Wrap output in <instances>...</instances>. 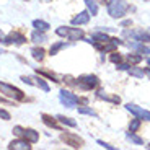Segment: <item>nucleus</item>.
I'll return each mask as SVG.
<instances>
[{
  "instance_id": "obj_12",
  "label": "nucleus",
  "mask_w": 150,
  "mask_h": 150,
  "mask_svg": "<svg viewBox=\"0 0 150 150\" xmlns=\"http://www.w3.org/2000/svg\"><path fill=\"white\" fill-rule=\"evenodd\" d=\"M8 149H10V150H30L31 145H30L28 140L18 139V140H11L10 145H8Z\"/></svg>"
},
{
  "instance_id": "obj_16",
  "label": "nucleus",
  "mask_w": 150,
  "mask_h": 150,
  "mask_svg": "<svg viewBox=\"0 0 150 150\" xmlns=\"http://www.w3.org/2000/svg\"><path fill=\"white\" fill-rule=\"evenodd\" d=\"M42 122L44 124H47V126H51V127H54V129H60L59 127V124H57V121L54 119L52 116H49V114H42Z\"/></svg>"
},
{
  "instance_id": "obj_4",
  "label": "nucleus",
  "mask_w": 150,
  "mask_h": 150,
  "mask_svg": "<svg viewBox=\"0 0 150 150\" xmlns=\"http://www.w3.org/2000/svg\"><path fill=\"white\" fill-rule=\"evenodd\" d=\"M98 83H100V80H98L96 75H82V77L77 79L75 85L82 90H91V88L98 86Z\"/></svg>"
},
{
  "instance_id": "obj_7",
  "label": "nucleus",
  "mask_w": 150,
  "mask_h": 150,
  "mask_svg": "<svg viewBox=\"0 0 150 150\" xmlns=\"http://www.w3.org/2000/svg\"><path fill=\"white\" fill-rule=\"evenodd\" d=\"M59 100H60V103H62L64 106H67V108H74V106L79 103V98L75 96L74 93L67 91V90H60Z\"/></svg>"
},
{
  "instance_id": "obj_27",
  "label": "nucleus",
  "mask_w": 150,
  "mask_h": 150,
  "mask_svg": "<svg viewBox=\"0 0 150 150\" xmlns=\"http://www.w3.org/2000/svg\"><path fill=\"white\" fill-rule=\"evenodd\" d=\"M36 80H38V82L34 83V85H38L39 88H42L44 91H49V85L44 82V79H41V77H39V79H36Z\"/></svg>"
},
{
  "instance_id": "obj_28",
  "label": "nucleus",
  "mask_w": 150,
  "mask_h": 150,
  "mask_svg": "<svg viewBox=\"0 0 150 150\" xmlns=\"http://www.w3.org/2000/svg\"><path fill=\"white\" fill-rule=\"evenodd\" d=\"M79 112L80 114H88V116H96V112L93 111V109H90V108H79Z\"/></svg>"
},
{
  "instance_id": "obj_10",
  "label": "nucleus",
  "mask_w": 150,
  "mask_h": 150,
  "mask_svg": "<svg viewBox=\"0 0 150 150\" xmlns=\"http://www.w3.org/2000/svg\"><path fill=\"white\" fill-rule=\"evenodd\" d=\"M2 42L4 44H13V42L15 44H23V42H26V38L23 36L20 31H11L8 36H5V39Z\"/></svg>"
},
{
  "instance_id": "obj_13",
  "label": "nucleus",
  "mask_w": 150,
  "mask_h": 150,
  "mask_svg": "<svg viewBox=\"0 0 150 150\" xmlns=\"http://www.w3.org/2000/svg\"><path fill=\"white\" fill-rule=\"evenodd\" d=\"M88 20H90V13L88 11H82V13H79L72 20V23L74 25H85V23H88Z\"/></svg>"
},
{
  "instance_id": "obj_18",
  "label": "nucleus",
  "mask_w": 150,
  "mask_h": 150,
  "mask_svg": "<svg viewBox=\"0 0 150 150\" xmlns=\"http://www.w3.org/2000/svg\"><path fill=\"white\" fill-rule=\"evenodd\" d=\"M31 54H33V57L36 60H42L44 59V49H41V47H34V49H31Z\"/></svg>"
},
{
  "instance_id": "obj_1",
  "label": "nucleus",
  "mask_w": 150,
  "mask_h": 150,
  "mask_svg": "<svg viewBox=\"0 0 150 150\" xmlns=\"http://www.w3.org/2000/svg\"><path fill=\"white\" fill-rule=\"evenodd\" d=\"M127 10H131V5L122 2V0H111L108 4V13L112 18H121V16H124Z\"/></svg>"
},
{
  "instance_id": "obj_21",
  "label": "nucleus",
  "mask_w": 150,
  "mask_h": 150,
  "mask_svg": "<svg viewBox=\"0 0 150 150\" xmlns=\"http://www.w3.org/2000/svg\"><path fill=\"white\" fill-rule=\"evenodd\" d=\"M127 139H129V140H131V142H134V144H137V145H142V144H144V140H142V139H140L139 135H135V134H134V132H131V131H129V132H127Z\"/></svg>"
},
{
  "instance_id": "obj_38",
  "label": "nucleus",
  "mask_w": 150,
  "mask_h": 150,
  "mask_svg": "<svg viewBox=\"0 0 150 150\" xmlns=\"http://www.w3.org/2000/svg\"><path fill=\"white\" fill-rule=\"evenodd\" d=\"M147 65H149V67H150V59H147Z\"/></svg>"
},
{
  "instance_id": "obj_8",
  "label": "nucleus",
  "mask_w": 150,
  "mask_h": 150,
  "mask_svg": "<svg viewBox=\"0 0 150 150\" xmlns=\"http://www.w3.org/2000/svg\"><path fill=\"white\" fill-rule=\"evenodd\" d=\"M60 139L64 140L67 145L74 147V149H80V147H83V139H80L79 135H75V134H70V132H64V134L60 135Z\"/></svg>"
},
{
  "instance_id": "obj_2",
  "label": "nucleus",
  "mask_w": 150,
  "mask_h": 150,
  "mask_svg": "<svg viewBox=\"0 0 150 150\" xmlns=\"http://www.w3.org/2000/svg\"><path fill=\"white\" fill-rule=\"evenodd\" d=\"M86 42H93L95 47H96L98 51H103V52H111V51H114L119 44H122V41L117 39V38H109L106 41H93V39H88Z\"/></svg>"
},
{
  "instance_id": "obj_31",
  "label": "nucleus",
  "mask_w": 150,
  "mask_h": 150,
  "mask_svg": "<svg viewBox=\"0 0 150 150\" xmlns=\"http://www.w3.org/2000/svg\"><path fill=\"white\" fill-rule=\"evenodd\" d=\"M98 144H100V145H101L103 149H109V150H112V149H114V147H112V145H109V144L103 142V140H98Z\"/></svg>"
},
{
  "instance_id": "obj_5",
  "label": "nucleus",
  "mask_w": 150,
  "mask_h": 150,
  "mask_svg": "<svg viewBox=\"0 0 150 150\" xmlns=\"http://www.w3.org/2000/svg\"><path fill=\"white\" fill-rule=\"evenodd\" d=\"M13 134H15L16 137H23L25 140H28V142H31V144L38 142V139H39V134H38L34 129H25V127H20V126L13 127Z\"/></svg>"
},
{
  "instance_id": "obj_24",
  "label": "nucleus",
  "mask_w": 150,
  "mask_h": 150,
  "mask_svg": "<svg viewBox=\"0 0 150 150\" xmlns=\"http://www.w3.org/2000/svg\"><path fill=\"white\" fill-rule=\"evenodd\" d=\"M36 72H38L39 75H44V77H47V79H52L54 82H60V80H57V77L52 74V72H47V70H36Z\"/></svg>"
},
{
  "instance_id": "obj_22",
  "label": "nucleus",
  "mask_w": 150,
  "mask_h": 150,
  "mask_svg": "<svg viewBox=\"0 0 150 150\" xmlns=\"http://www.w3.org/2000/svg\"><path fill=\"white\" fill-rule=\"evenodd\" d=\"M127 72L132 75V77H139V79L145 75V72H144V70H140V69H135V67H129Z\"/></svg>"
},
{
  "instance_id": "obj_32",
  "label": "nucleus",
  "mask_w": 150,
  "mask_h": 150,
  "mask_svg": "<svg viewBox=\"0 0 150 150\" xmlns=\"http://www.w3.org/2000/svg\"><path fill=\"white\" fill-rule=\"evenodd\" d=\"M21 80H23L25 83H28V85H34L33 79H30V77H21Z\"/></svg>"
},
{
  "instance_id": "obj_17",
  "label": "nucleus",
  "mask_w": 150,
  "mask_h": 150,
  "mask_svg": "<svg viewBox=\"0 0 150 150\" xmlns=\"http://www.w3.org/2000/svg\"><path fill=\"white\" fill-rule=\"evenodd\" d=\"M33 26L36 28L38 31H47L49 28V23H46V21H42V20H34L33 21Z\"/></svg>"
},
{
  "instance_id": "obj_14",
  "label": "nucleus",
  "mask_w": 150,
  "mask_h": 150,
  "mask_svg": "<svg viewBox=\"0 0 150 150\" xmlns=\"http://www.w3.org/2000/svg\"><path fill=\"white\" fill-rule=\"evenodd\" d=\"M96 96L100 98V100H105V101H111V103H119L121 98L119 96H111V95L105 93V91H98Z\"/></svg>"
},
{
  "instance_id": "obj_34",
  "label": "nucleus",
  "mask_w": 150,
  "mask_h": 150,
  "mask_svg": "<svg viewBox=\"0 0 150 150\" xmlns=\"http://www.w3.org/2000/svg\"><path fill=\"white\" fill-rule=\"evenodd\" d=\"M86 101H88L86 98H80V100H79V103H82V105H86Z\"/></svg>"
},
{
  "instance_id": "obj_15",
  "label": "nucleus",
  "mask_w": 150,
  "mask_h": 150,
  "mask_svg": "<svg viewBox=\"0 0 150 150\" xmlns=\"http://www.w3.org/2000/svg\"><path fill=\"white\" fill-rule=\"evenodd\" d=\"M31 39H33V42H36V44H41V42H44L46 39H47V36L44 34V31H34Z\"/></svg>"
},
{
  "instance_id": "obj_37",
  "label": "nucleus",
  "mask_w": 150,
  "mask_h": 150,
  "mask_svg": "<svg viewBox=\"0 0 150 150\" xmlns=\"http://www.w3.org/2000/svg\"><path fill=\"white\" fill-rule=\"evenodd\" d=\"M145 75H147V77L150 79V70H145Z\"/></svg>"
},
{
  "instance_id": "obj_35",
  "label": "nucleus",
  "mask_w": 150,
  "mask_h": 150,
  "mask_svg": "<svg viewBox=\"0 0 150 150\" xmlns=\"http://www.w3.org/2000/svg\"><path fill=\"white\" fill-rule=\"evenodd\" d=\"M4 39H5V36H4V33L0 31V41H4Z\"/></svg>"
},
{
  "instance_id": "obj_40",
  "label": "nucleus",
  "mask_w": 150,
  "mask_h": 150,
  "mask_svg": "<svg viewBox=\"0 0 150 150\" xmlns=\"http://www.w3.org/2000/svg\"><path fill=\"white\" fill-rule=\"evenodd\" d=\"M0 54H4V51H2V47H0Z\"/></svg>"
},
{
  "instance_id": "obj_3",
  "label": "nucleus",
  "mask_w": 150,
  "mask_h": 150,
  "mask_svg": "<svg viewBox=\"0 0 150 150\" xmlns=\"http://www.w3.org/2000/svg\"><path fill=\"white\" fill-rule=\"evenodd\" d=\"M56 33L59 36H64L67 38L69 41H79L83 38V31L80 28H65V26H60L56 30Z\"/></svg>"
},
{
  "instance_id": "obj_36",
  "label": "nucleus",
  "mask_w": 150,
  "mask_h": 150,
  "mask_svg": "<svg viewBox=\"0 0 150 150\" xmlns=\"http://www.w3.org/2000/svg\"><path fill=\"white\" fill-rule=\"evenodd\" d=\"M100 2H101V4L105 5V4H109V2H111V0H100Z\"/></svg>"
},
{
  "instance_id": "obj_9",
  "label": "nucleus",
  "mask_w": 150,
  "mask_h": 150,
  "mask_svg": "<svg viewBox=\"0 0 150 150\" xmlns=\"http://www.w3.org/2000/svg\"><path fill=\"white\" fill-rule=\"evenodd\" d=\"M126 109H127L129 112H132L135 117H139V119H145V121H150V112L147 111V109L140 108V106H135V105H126Z\"/></svg>"
},
{
  "instance_id": "obj_25",
  "label": "nucleus",
  "mask_w": 150,
  "mask_h": 150,
  "mask_svg": "<svg viewBox=\"0 0 150 150\" xmlns=\"http://www.w3.org/2000/svg\"><path fill=\"white\" fill-rule=\"evenodd\" d=\"M139 127H140V119H139V117H135V119H132L131 126H129V131H131V132H135Z\"/></svg>"
},
{
  "instance_id": "obj_6",
  "label": "nucleus",
  "mask_w": 150,
  "mask_h": 150,
  "mask_svg": "<svg viewBox=\"0 0 150 150\" xmlns=\"http://www.w3.org/2000/svg\"><path fill=\"white\" fill-rule=\"evenodd\" d=\"M0 91H2V93H5L7 96H10V98L18 100V101H23V100H25L23 91L20 90V88H16V86L7 85V83H0Z\"/></svg>"
},
{
  "instance_id": "obj_42",
  "label": "nucleus",
  "mask_w": 150,
  "mask_h": 150,
  "mask_svg": "<svg viewBox=\"0 0 150 150\" xmlns=\"http://www.w3.org/2000/svg\"><path fill=\"white\" fill-rule=\"evenodd\" d=\"M26 2H28V0H26Z\"/></svg>"
},
{
  "instance_id": "obj_11",
  "label": "nucleus",
  "mask_w": 150,
  "mask_h": 150,
  "mask_svg": "<svg viewBox=\"0 0 150 150\" xmlns=\"http://www.w3.org/2000/svg\"><path fill=\"white\" fill-rule=\"evenodd\" d=\"M124 36L135 39V41H140V42H150V34L144 33V31H127L126 30L124 31Z\"/></svg>"
},
{
  "instance_id": "obj_23",
  "label": "nucleus",
  "mask_w": 150,
  "mask_h": 150,
  "mask_svg": "<svg viewBox=\"0 0 150 150\" xmlns=\"http://www.w3.org/2000/svg\"><path fill=\"white\" fill-rule=\"evenodd\" d=\"M127 60L131 62V64H139L140 60H142V56H139V54H129Z\"/></svg>"
},
{
  "instance_id": "obj_19",
  "label": "nucleus",
  "mask_w": 150,
  "mask_h": 150,
  "mask_svg": "<svg viewBox=\"0 0 150 150\" xmlns=\"http://www.w3.org/2000/svg\"><path fill=\"white\" fill-rule=\"evenodd\" d=\"M57 119H59V122H62V124H65V126H69V127H75L77 126V122H75L74 119H70V117H65V116H57Z\"/></svg>"
},
{
  "instance_id": "obj_26",
  "label": "nucleus",
  "mask_w": 150,
  "mask_h": 150,
  "mask_svg": "<svg viewBox=\"0 0 150 150\" xmlns=\"http://www.w3.org/2000/svg\"><path fill=\"white\" fill-rule=\"evenodd\" d=\"M62 47H65V42H56V44L51 47V56H54V54H57Z\"/></svg>"
},
{
  "instance_id": "obj_29",
  "label": "nucleus",
  "mask_w": 150,
  "mask_h": 150,
  "mask_svg": "<svg viewBox=\"0 0 150 150\" xmlns=\"http://www.w3.org/2000/svg\"><path fill=\"white\" fill-rule=\"evenodd\" d=\"M109 59H111V62H114V64H119L121 60H122V57H121V54H111V57H109Z\"/></svg>"
},
{
  "instance_id": "obj_20",
  "label": "nucleus",
  "mask_w": 150,
  "mask_h": 150,
  "mask_svg": "<svg viewBox=\"0 0 150 150\" xmlns=\"http://www.w3.org/2000/svg\"><path fill=\"white\" fill-rule=\"evenodd\" d=\"M85 4H86V7H88V10L91 11V16L96 15V13H98V5H96V2H95V0H85Z\"/></svg>"
},
{
  "instance_id": "obj_41",
  "label": "nucleus",
  "mask_w": 150,
  "mask_h": 150,
  "mask_svg": "<svg viewBox=\"0 0 150 150\" xmlns=\"http://www.w3.org/2000/svg\"><path fill=\"white\" fill-rule=\"evenodd\" d=\"M149 149H150V145H149Z\"/></svg>"
},
{
  "instance_id": "obj_33",
  "label": "nucleus",
  "mask_w": 150,
  "mask_h": 150,
  "mask_svg": "<svg viewBox=\"0 0 150 150\" xmlns=\"http://www.w3.org/2000/svg\"><path fill=\"white\" fill-rule=\"evenodd\" d=\"M129 67H131V65H127V64H121V62L117 64V69H119V70H127Z\"/></svg>"
},
{
  "instance_id": "obj_39",
  "label": "nucleus",
  "mask_w": 150,
  "mask_h": 150,
  "mask_svg": "<svg viewBox=\"0 0 150 150\" xmlns=\"http://www.w3.org/2000/svg\"><path fill=\"white\" fill-rule=\"evenodd\" d=\"M41 2H46V4H47V2H52V0H41Z\"/></svg>"
},
{
  "instance_id": "obj_30",
  "label": "nucleus",
  "mask_w": 150,
  "mask_h": 150,
  "mask_svg": "<svg viewBox=\"0 0 150 150\" xmlns=\"http://www.w3.org/2000/svg\"><path fill=\"white\" fill-rule=\"evenodd\" d=\"M0 117H2L4 121H8L10 119V112L5 111V109H0Z\"/></svg>"
}]
</instances>
